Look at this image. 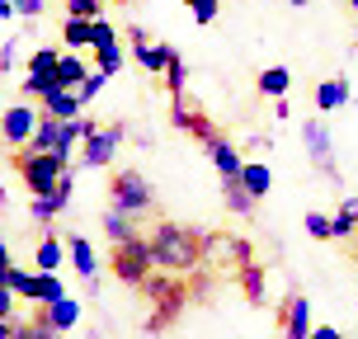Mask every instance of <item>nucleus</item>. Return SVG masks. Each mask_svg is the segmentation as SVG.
<instances>
[{
    "label": "nucleus",
    "instance_id": "a211bd4d",
    "mask_svg": "<svg viewBox=\"0 0 358 339\" xmlns=\"http://www.w3.org/2000/svg\"><path fill=\"white\" fill-rule=\"evenodd\" d=\"M344 104H349V80H344V75L316 85V108H321V113H335V108H344Z\"/></svg>",
    "mask_w": 358,
    "mask_h": 339
},
{
    "label": "nucleus",
    "instance_id": "7ed1b4c3",
    "mask_svg": "<svg viewBox=\"0 0 358 339\" xmlns=\"http://www.w3.org/2000/svg\"><path fill=\"white\" fill-rule=\"evenodd\" d=\"M108 268H113V278H123V283L142 287L151 273H156V250H151V236H137V240H127V245H113L108 250Z\"/></svg>",
    "mask_w": 358,
    "mask_h": 339
},
{
    "label": "nucleus",
    "instance_id": "393cba45",
    "mask_svg": "<svg viewBox=\"0 0 358 339\" xmlns=\"http://www.w3.org/2000/svg\"><path fill=\"white\" fill-rule=\"evenodd\" d=\"M57 142H62V118H48V113H43V123H38V132H34V142H29V151H48V156H52Z\"/></svg>",
    "mask_w": 358,
    "mask_h": 339
},
{
    "label": "nucleus",
    "instance_id": "f8f14e48",
    "mask_svg": "<svg viewBox=\"0 0 358 339\" xmlns=\"http://www.w3.org/2000/svg\"><path fill=\"white\" fill-rule=\"evenodd\" d=\"M66 250H71V264L76 273L85 278V287H99V254H94V245H90L85 236H66Z\"/></svg>",
    "mask_w": 358,
    "mask_h": 339
},
{
    "label": "nucleus",
    "instance_id": "cd10ccee",
    "mask_svg": "<svg viewBox=\"0 0 358 339\" xmlns=\"http://www.w3.org/2000/svg\"><path fill=\"white\" fill-rule=\"evenodd\" d=\"M57 66H62V48H38L29 57V75H52L57 80Z\"/></svg>",
    "mask_w": 358,
    "mask_h": 339
},
{
    "label": "nucleus",
    "instance_id": "b1692460",
    "mask_svg": "<svg viewBox=\"0 0 358 339\" xmlns=\"http://www.w3.org/2000/svg\"><path fill=\"white\" fill-rule=\"evenodd\" d=\"M62 240H57V236H43V240H38V250H34V264H38V273H57V268H62Z\"/></svg>",
    "mask_w": 358,
    "mask_h": 339
},
{
    "label": "nucleus",
    "instance_id": "423d86ee",
    "mask_svg": "<svg viewBox=\"0 0 358 339\" xmlns=\"http://www.w3.org/2000/svg\"><path fill=\"white\" fill-rule=\"evenodd\" d=\"M38 123H43V113H38L29 99H24V104H10V108H5V146H10V151H19V146L29 151Z\"/></svg>",
    "mask_w": 358,
    "mask_h": 339
},
{
    "label": "nucleus",
    "instance_id": "4c0bfd02",
    "mask_svg": "<svg viewBox=\"0 0 358 339\" xmlns=\"http://www.w3.org/2000/svg\"><path fill=\"white\" fill-rule=\"evenodd\" d=\"M311 339H344V335L335 330V325H316V330H311Z\"/></svg>",
    "mask_w": 358,
    "mask_h": 339
},
{
    "label": "nucleus",
    "instance_id": "ddd939ff",
    "mask_svg": "<svg viewBox=\"0 0 358 339\" xmlns=\"http://www.w3.org/2000/svg\"><path fill=\"white\" fill-rule=\"evenodd\" d=\"M311 302L306 297H287L283 302V335L287 339H311Z\"/></svg>",
    "mask_w": 358,
    "mask_h": 339
},
{
    "label": "nucleus",
    "instance_id": "f3484780",
    "mask_svg": "<svg viewBox=\"0 0 358 339\" xmlns=\"http://www.w3.org/2000/svg\"><path fill=\"white\" fill-rule=\"evenodd\" d=\"M43 311H48V325H52L57 335H66V330H76V325H80V302H76L71 292H66V297H62V302L43 306Z\"/></svg>",
    "mask_w": 358,
    "mask_h": 339
},
{
    "label": "nucleus",
    "instance_id": "6ab92c4d",
    "mask_svg": "<svg viewBox=\"0 0 358 339\" xmlns=\"http://www.w3.org/2000/svg\"><path fill=\"white\" fill-rule=\"evenodd\" d=\"M62 38H66V52H80V48H94V19H62Z\"/></svg>",
    "mask_w": 358,
    "mask_h": 339
},
{
    "label": "nucleus",
    "instance_id": "aec40b11",
    "mask_svg": "<svg viewBox=\"0 0 358 339\" xmlns=\"http://www.w3.org/2000/svg\"><path fill=\"white\" fill-rule=\"evenodd\" d=\"M236 268H241V292L250 297V306H259V302H264V268H259V259L245 254Z\"/></svg>",
    "mask_w": 358,
    "mask_h": 339
},
{
    "label": "nucleus",
    "instance_id": "2eb2a0df",
    "mask_svg": "<svg viewBox=\"0 0 358 339\" xmlns=\"http://www.w3.org/2000/svg\"><path fill=\"white\" fill-rule=\"evenodd\" d=\"M104 236L113 245H127V240L142 236V217H127V212H118V208H108L104 212Z\"/></svg>",
    "mask_w": 358,
    "mask_h": 339
},
{
    "label": "nucleus",
    "instance_id": "4468645a",
    "mask_svg": "<svg viewBox=\"0 0 358 339\" xmlns=\"http://www.w3.org/2000/svg\"><path fill=\"white\" fill-rule=\"evenodd\" d=\"M208 161L217 165V175H222V179H241V175H245V161H241V151H236L227 137H217V142L208 146Z\"/></svg>",
    "mask_w": 358,
    "mask_h": 339
},
{
    "label": "nucleus",
    "instance_id": "58836bf2",
    "mask_svg": "<svg viewBox=\"0 0 358 339\" xmlns=\"http://www.w3.org/2000/svg\"><path fill=\"white\" fill-rule=\"evenodd\" d=\"M344 217H349V222H358V198H344V208H340Z\"/></svg>",
    "mask_w": 358,
    "mask_h": 339
},
{
    "label": "nucleus",
    "instance_id": "37998d69",
    "mask_svg": "<svg viewBox=\"0 0 358 339\" xmlns=\"http://www.w3.org/2000/svg\"><path fill=\"white\" fill-rule=\"evenodd\" d=\"M354 250H358V236H354Z\"/></svg>",
    "mask_w": 358,
    "mask_h": 339
},
{
    "label": "nucleus",
    "instance_id": "f704fd0d",
    "mask_svg": "<svg viewBox=\"0 0 358 339\" xmlns=\"http://www.w3.org/2000/svg\"><path fill=\"white\" fill-rule=\"evenodd\" d=\"M217 10H222V0H198L194 5V24H213Z\"/></svg>",
    "mask_w": 358,
    "mask_h": 339
},
{
    "label": "nucleus",
    "instance_id": "1a4fd4ad",
    "mask_svg": "<svg viewBox=\"0 0 358 339\" xmlns=\"http://www.w3.org/2000/svg\"><path fill=\"white\" fill-rule=\"evenodd\" d=\"M170 123H175L179 132H189V137H198L203 146H213L217 137H222V132H217V127L208 123V113H198L194 104H184V94H179V99H175V108H170Z\"/></svg>",
    "mask_w": 358,
    "mask_h": 339
},
{
    "label": "nucleus",
    "instance_id": "ea45409f",
    "mask_svg": "<svg viewBox=\"0 0 358 339\" xmlns=\"http://www.w3.org/2000/svg\"><path fill=\"white\" fill-rule=\"evenodd\" d=\"M349 10H354V15H358V0H349Z\"/></svg>",
    "mask_w": 358,
    "mask_h": 339
},
{
    "label": "nucleus",
    "instance_id": "c85d7f7f",
    "mask_svg": "<svg viewBox=\"0 0 358 339\" xmlns=\"http://www.w3.org/2000/svg\"><path fill=\"white\" fill-rule=\"evenodd\" d=\"M15 339H62V335L48 325V311L38 306L34 316H29V325H19V330H15Z\"/></svg>",
    "mask_w": 358,
    "mask_h": 339
},
{
    "label": "nucleus",
    "instance_id": "473e14b6",
    "mask_svg": "<svg viewBox=\"0 0 358 339\" xmlns=\"http://www.w3.org/2000/svg\"><path fill=\"white\" fill-rule=\"evenodd\" d=\"M71 19H104V0H66Z\"/></svg>",
    "mask_w": 358,
    "mask_h": 339
},
{
    "label": "nucleus",
    "instance_id": "e433bc0d",
    "mask_svg": "<svg viewBox=\"0 0 358 339\" xmlns=\"http://www.w3.org/2000/svg\"><path fill=\"white\" fill-rule=\"evenodd\" d=\"M15 5H19V15H29V19L43 15V0H15Z\"/></svg>",
    "mask_w": 358,
    "mask_h": 339
},
{
    "label": "nucleus",
    "instance_id": "7c9ffc66",
    "mask_svg": "<svg viewBox=\"0 0 358 339\" xmlns=\"http://www.w3.org/2000/svg\"><path fill=\"white\" fill-rule=\"evenodd\" d=\"M306 236H311V240H335V217L306 212Z\"/></svg>",
    "mask_w": 358,
    "mask_h": 339
},
{
    "label": "nucleus",
    "instance_id": "c756f323",
    "mask_svg": "<svg viewBox=\"0 0 358 339\" xmlns=\"http://www.w3.org/2000/svg\"><path fill=\"white\" fill-rule=\"evenodd\" d=\"M52 89H57L52 75H24V99H29V104H34V99L43 104V99H48Z\"/></svg>",
    "mask_w": 358,
    "mask_h": 339
},
{
    "label": "nucleus",
    "instance_id": "bb28decb",
    "mask_svg": "<svg viewBox=\"0 0 358 339\" xmlns=\"http://www.w3.org/2000/svg\"><path fill=\"white\" fill-rule=\"evenodd\" d=\"M94 71H104L108 80H113V75L123 71V48H118V43H99V48H94Z\"/></svg>",
    "mask_w": 358,
    "mask_h": 339
},
{
    "label": "nucleus",
    "instance_id": "dca6fc26",
    "mask_svg": "<svg viewBox=\"0 0 358 339\" xmlns=\"http://www.w3.org/2000/svg\"><path fill=\"white\" fill-rule=\"evenodd\" d=\"M43 113H48V118H62V123H71V118L85 113V104H80L76 89H52V94L43 99Z\"/></svg>",
    "mask_w": 358,
    "mask_h": 339
},
{
    "label": "nucleus",
    "instance_id": "6e6552de",
    "mask_svg": "<svg viewBox=\"0 0 358 339\" xmlns=\"http://www.w3.org/2000/svg\"><path fill=\"white\" fill-rule=\"evenodd\" d=\"M118 142H123V127H94L85 137V146H80V165H90V170H99V165L113 161V151H118Z\"/></svg>",
    "mask_w": 358,
    "mask_h": 339
},
{
    "label": "nucleus",
    "instance_id": "4be33fe9",
    "mask_svg": "<svg viewBox=\"0 0 358 339\" xmlns=\"http://www.w3.org/2000/svg\"><path fill=\"white\" fill-rule=\"evenodd\" d=\"M255 89L268 94V99H287V89H292V71H287V66H268V71H259Z\"/></svg>",
    "mask_w": 358,
    "mask_h": 339
},
{
    "label": "nucleus",
    "instance_id": "a878e982",
    "mask_svg": "<svg viewBox=\"0 0 358 339\" xmlns=\"http://www.w3.org/2000/svg\"><path fill=\"white\" fill-rule=\"evenodd\" d=\"M241 184H245L255 198H264L268 189H273V170H268V165H259V161H245V175H241Z\"/></svg>",
    "mask_w": 358,
    "mask_h": 339
},
{
    "label": "nucleus",
    "instance_id": "a19ab883",
    "mask_svg": "<svg viewBox=\"0 0 358 339\" xmlns=\"http://www.w3.org/2000/svg\"><path fill=\"white\" fill-rule=\"evenodd\" d=\"M113 5H132V0H113Z\"/></svg>",
    "mask_w": 358,
    "mask_h": 339
},
{
    "label": "nucleus",
    "instance_id": "5701e85b",
    "mask_svg": "<svg viewBox=\"0 0 358 339\" xmlns=\"http://www.w3.org/2000/svg\"><path fill=\"white\" fill-rule=\"evenodd\" d=\"M222 198H227V208H231L236 217H250L255 203H259V198H255L250 189L241 184V179H222Z\"/></svg>",
    "mask_w": 358,
    "mask_h": 339
},
{
    "label": "nucleus",
    "instance_id": "9b49d317",
    "mask_svg": "<svg viewBox=\"0 0 358 339\" xmlns=\"http://www.w3.org/2000/svg\"><path fill=\"white\" fill-rule=\"evenodd\" d=\"M132 52H137V62H142L151 75H165V66H170L175 48H170V43H146L142 29H132Z\"/></svg>",
    "mask_w": 358,
    "mask_h": 339
},
{
    "label": "nucleus",
    "instance_id": "20e7f679",
    "mask_svg": "<svg viewBox=\"0 0 358 339\" xmlns=\"http://www.w3.org/2000/svg\"><path fill=\"white\" fill-rule=\"evenodd\" d=\"M5 287L19 292V302H29V306H52L66 297V283L57 273H29L19 264H5Z\"/></svg>",
    "mask_w": 358,
    "mask_h": 339
},
{
    "label": "nucleus",
    "instance_id": "2f4dec72",
    "mask_svg": "<svg viewBox=\"0 0 358 339\" xmlns=\"http://www.w3.org/2000/svg\"><path fill=\"white\" fill-rule=\"evenodd\" d=\"M184 75H189V66H184V57H170V66H165V89H170V94H175V99H179V94H184Z\"/></svg>",
    "mask_w": 358,
    "mask_h": 339
},
{
    "label": "nucleus",
    "instance_id": "412c9836",
    "mask_svg": "<svg viewBox=\"0 0 358 339\" xmlns=\"http://www.w3.org/2000/svg\"><path fill=\"white\" fill-rule=\"evenodd\" d=\"M90 66L80 62V52H62V66H57V89H80L85 85Z\"/></svg>",
    "mask_w": 358,
    "mask_h": 339
},
{
    "label": "nucleus",
    "instance_id": "72a5a7b5",
    "mask_svg": "<svg viewBox=\"0 0 358 339\" xmlns=\"http://www.w3.org/2000/svg\"><path fill=\"white\" fill-rule=\"evenodd\" d=\"M104 85H108V75H104V71H90V75H85V85L76 89V94H80V104H90V99H94V94H99Z\"/></svg>",
    "mask_w": 358,
    "mask_h": 339
},
{
    "label": "nucleus",
    "instance_id": "79ce46f5",
    "mask_svg": "<svg viewBox=\"0 0 358 339\" xmlns=\"http://www.w3.org/2000/svg\"><path fill=\"white\" fill-rule=\"evenodd\" d=\"M184 5H189V10H194V5H198V0H184Z\"/></svg>",
    "mask_w": 358,
    "mask_h": 339
},
{
    "label": "nucleus",
    "instance_id": "0eeeda50",
    "mask_svg": "<svg viewBox=\"0 0 358 339\" xmlns=\"http://www.w3.org/2000/svg\"><path fill=\"white\" fill-rule=\"evenodd\" d=\"M71 198H76V170H66V179H62L48 198H29V217H34V222H57V217L71 208Z\"/></svg>",
    "mask_w": 358,
    "mask_h": 339
},
{
    "label": "nucleus",
    "instance_id": "39448f33",
    "mask_svg": "<svg viewBox=\"0 0 358 339\" xmlns=\"http://www.w3.org/2000/svg\"><path fill=\"white\" fill-rule=\"evenodd\" d=\"M108 208H118V212H127V217H146L156 208L151 184H146L137 170H113V175H108Z\"/></svg>",
    "mask_w": 358,
    "mask_h": 339
},
{
    "label": "nucleus",
    "instance_id": "c9c22d12",
    "mask_svg": "<svg viewBox=\"0 0 358 339\" xmlns=\"http://www.w3.org/2000/svg\"><path fill=\"white\" fill-rule=\"evenodd\" d=\"M0 71H15V38H5V48H0Z\"/></svg>",
    "mask_w": 358,
    "mask_h": 339
},
{
    "label": "nucleus",
    "instance_id": "f03ea898",
    "mask_svg": "<svg viewBox=\"0 0 358 339\" xmlns=\"http://www.w3.org/2000/svg\"><path fill=\"white\" fill-rule=\"evenodd\" d=\"M15 170H19V179H24V189H29V198H48L57 184L66 179L71 165L48 156V151H15Z\"/></svg>",
    "mask_w": 358,
    "mask_h": 339
},
{
    "label": "nucleus",
    "instance_id": "f257e3e1",
    "mask_svg": "<svg viewBox=\"0 0 358 339\" xmlns=\"http://www.w3.org/2000/svg\"><path fill=\"white\" fill-rule=\"evenodd\" d=\"M217 245V236H203L198 226H184V222H156V231H151V250H156V264L161 273H194L203 268V254Z\"/></svg>",
    "mask_w": 358,
    "mask_h": 339
},
{
    "label": "nucleus",
    "instance_id": "9d476101",
    "mask_svg": "<svg viewBox=\"0 0 358 339\" xmlns=\"http://www.w3.org/2000/svg\"><path fill=\"white\" fill-rule=\"evenodd\" d=\"M302 137H306V151H311V165H316V170H321V175H340V170H335V146H330V132H325V123L321 118H311V123L302 127Z\"/></svg>",
    "mask_w": 358,
    "mask_h": 339
}]
</instances>
